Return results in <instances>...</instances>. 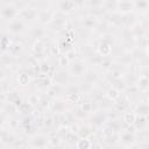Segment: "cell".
<instances>
[{
	"label": "cell",
	"mask_w": 149,
	"mask_h": 149,
	"mask_svg": "<svg viewBox=\"0 0 149 149\" xmlns=\"http://www.w3.org/2000/svg\"><path fill=\"white\" fill-rule=\"evenodd\" d=\"M148 55H149V45H148Z\"/></svg>",
	"instance_id": "31"
},
{
	"label": "cell",
	"mask_w": 149,
	"mask_h": 149,
	"mask_svg": "<svg viewBox=\"0 0 149 149\" xmlns=\"http://www.w3.org/2000/svg\"><path fill=\"white\" fill-rule=\"evenodd\" d=\"M134 7L140 12H144L149 8V0H135Z\"/></svg>",
	"instance_id": "12"
},
{
	"label": "cell",
	"mask_w": 149,
	"mask_h": 149,
	"mask_svg": "<svg viewBox=\"0 0 149 149\" xmlns=\"http://www.w3.org/2000/svg\"><path fill=\"white\" fill-rule=\"evenodd\" d=\"M19 14L20 13L17 12V9L12 5H6L1 10V16L5 20H8V21H12V20L16 19Z\"/></svg>",
	"instance_id": "3"
},
{
	"label": "cell",
	"mask_w": 149,
	"mask_h": 149,
	"mask_svg": "<svg viewBox=\"0 0 149 149\" xmlns=\"http://www.w3.org/2000/svg\"><path fill=\"white\" fill-rule=\"evenodd\" d=\"M52 21V24H54V27H57L58 29L59 28H62L64 24H65V20L63 19V17H57V19H52L51 20Z\"/></svg>",
	"instance_id": "22"
},
{
	"label": "cell",
	"mask_w": 149,
	"mask_h": 149,
	"mask_svg": "<svg viewBox=\"0 0 149 149\" xmlns=\"http://www.w3.org/2000/svg\"><path fill=\"white\" fill-rule=\"evenodd\" d=\"M92 144L90 142V140H87V137H80V140L77 141L76 147L77 148H90Z\"/></svg>",
	"instance_id": "17"
},
{
	"label": "cell",
	"mask_w": 149,
	"mask_h": 149,
	"mask_svg": "<svg viewBox=\"0 0 149 149\" xmlns=\"http://www.w3.org/2000/svg\"><path fill=\"white\" fill-rule=\"evenodd\" d=\"M135 114L148 116L149 115V104L148 102H140L135 108Z\"/></svg>",
	"instance_id": "10"
},
{
	"label": "cell",
	"mask_w": 149,
	"mask_h": 149,
	"mask_svg": "<svg viewBox=\"0 0 149 149\" xmlns=\"http://www.w3.org/2000/svg\"><path fill=\"white\" fill-rule=\"evenodd\" d=\"M49 142H50V139L48 136L38 134V135H35L31 137L30 147L31 148H45L49 146Z\"/></svg>",
	"instance_id": "1"
},
{
	"label": "cell",
	"mask_w": 149,
	"mask_h": 149,
	"mask_svg": "<svg viewBox=\"0 0 149 149\" xmlns=\"http://www.w3.org/2000/svg\"><path fill=\"white\" fill-rule=\"evenodd\" d=\"M68 81V74L64 71H58L55 73V83L56 84H65Z\"/></svg>",
	"instance_id": "13"
},
{
	"label": "cell",
	"mask_w": 149,
	"mask_h": 149,
	"mask_svg": "<svg viewBox=\"0 0 149 149\" xmlns=\"http://www.w3.org/2000/svg\"><path fill=\"white\" fill-rule=\"evenodd\" d=\"M7 42H9V40H7L6 37H3V38H2V50H6V48H7L6 43H7Z\"/></svg>",
	"instance_id": "28"
},
{
	"label": "cell",
	"mask_w": 149,
	"mask_h": 149,
	"mask_svg": "<svg viewBox=\"0 0 149 149\" xmlns=\"http://www.w3.org/2000/svg\"><path fill=\"white\" fill-rule=\"evenodd\" d=\"M38 19L42 21V22H48V21H51L52 20V12L47 9V10H42L38 13Z\"/></svg>",
	"instance_id": "14"
},
{
	"label": "cell",
	"mask_w": 149,
	"mask_h": 149,
	"mask_svg": "<svg viewBox=\"0 0 149 149\" xmlns=\"http://www.w3.org/2000/svg\"><path fill=\"white\" fill-rule=\"evenodd\" d=\"M134 2H132L130 0H118L116 2V9L119 13L122 14H128L134 9Z\"/></svg>",
	"instance_id": "4"
},
{
	"label": "cell",
	"mask_w": 149,
	"mask_h": 149,
	"mask_svg": "<svg viewBox=\"0 0 149 149\" xmlns=\"http://www.w3.org/2000/svg\"><path fill=\"white\" fill-rule=\"evenodd\" d=\"M81 108H83V111H84V112H88V111L91 109V105H90L88 102H85V104L81 106Z\"/></svg>",
	"instance_id": "26"
},
{
	"label": "cell",
	"mask_w": 149,
	"mask_h": 149,
	"mask_svg": "<svg viewBox=\"0 0 149 149\" xmlns=\"http://www.w3.org/2000/svg\"><path fill=\"white\" fill-rule=\"evenodd\" d=\"M41 69H42V72H43V73H45V72H48V71H49V65L44 63V64H42V65H41Z\"/></svg>",
	"instance_id": "27"
},
{
	"label": "cell",
	"mask_w": 149,
	"mask_h": 149,
	"mask_svg": "<svg viewBox=\"0 0 149 149\" xmlns=\"http://www.w3.org/2000/svg\"><path fill=\"white\" fill-rule=\"evenodd\" d=\"M88 5L93 8H98V7H101L105 2V0H87Z\"/></svg>",
	"instance_id": "24"
},
{
	"label": "cell",
	"mask_w": 149,
	"mask_h": 149,
	"mask_svg": "<svg viewBox=\"0 0 149 149\" xmlns=\"http://www.w3.org/2000/svg\"><path fill=\"white\" fill-rule=\"evenodd\" d=\"M106 116L104 114H95L93 118H92V123L95 125V126H102L105 122H106Z\"/></svg>",
	"instance_id": "16"
},
{
	"label": "cell",
	"mask_w": 149,
	"mask_h": 149,
	"mask_svg": "<svg viewBox=\"0 0 149 149\" xmlns=\"http://www.w3.org/2000/svg\"><path fill=\"white\" fill-rule=\"evenodd\" d=\"M98 50H99V52H100L102 56H108L109 52L112 51V42H109L107 38H104V40L101 41V43L99 44Z\"/></svg>",
	"instance_id": "8"
},
{
	"label": "cell",
	"mask_w": 149,
	"mask_h": 149,
	"mask_svg": "<svg viewBox=\"0 0 149 149\" xmlns=\"http://www.w3.org/2000/svg\"><path fill=\"white\" fill-rule=\"evenodd\" d=\"M31 36L35 38H41L44 36V30L42 28H34L31 31Z\"/></svg>",
	"instance_id": "20"
},
{
	"label": "cell",
	"mask_w": 149,
	"mask_h": 149,
	"mask_svg": "<svg viewBox=\"0 0 149 149\" xmlns=\"http://www.w3.org/2000/svg\"><path fill=\"white\" fill-rule=\"evenodd\" d=\"M97 22H98L97 17L91 15V16H87V17H85L83 20V26L85 28H87V29H92V28H94L97 26Z\"/></svg>",
	"instance_id": "11"
},
{
	"label": "cell",
	"mask_w": 149,
	"mask_h": 149,
	"mask_svg": "<svg viewBox=\"0 0 149 149\" xmlns=\"http://www.w3.org/2000/svg\"><path fill=\"white\" fill-rule=\"evenodd\" d=\"M8 31L12 33V34H21L23 30H24V23L21 19H14L12 21L8 22Z\"/></svg>",
	"instance_id": "2"
},
{
	"label": "cell",
	"mask_w": 149,
	"mask_h": 149,
	"mask_svg": "<svg viewBox=\"0 0 149 149\" xmlns=\"http://www.w3.org/2000/svg\"><path fill=\"white\" fill-rule=\"evenodd\" d=\"M107 95L111 98V99H116V98H119V91L115 88V87H112V88H109L108 91H107Z\"/></svg>",
	"instance_id": "23"
},
{
	"label": "cell",
	"mask_w": 149,
	"mask_h": 149,
	"mask_svg": "<svg viewBox=\"0 0 149 149\" xmlns=\"http://www.w3.org/2000/svg\"><path fill=\"white\" fill-rule=\"evenodd\" d=\"M19 79H20V81H21V84H22V85L27 84V83H28V80H29V79H28V76H27V74H21Z\"/></svg>",
	"instance_id": "25"
},
{
	"label": "cell",
	"mask_w": 149,
	"mask_h": 149,
	"mask_svg": "<svg viewBox=\"0 0 149 149\" xmlns=\"http://www.w3.org/2000/svg\"><path fill=\"white\" fill-rule=\"evenodd\" d=\"M59 7H61V9L63 12H71L73 9V7H74V2L72 0H63L61 2Z\"/></svg>",
	"instance_id": "15"
},
{
	"label": "cell",
	"mask_w": 149,
	"mask_h": 149,
	"mask_svg": "<svg viewBox=\"0 0 149 149\" xmlns=\"http://www.w3.org/2000/svg\"><path fill=\"white\" fill-rule=\"evenodd\" d=\"M149 86V77L147 76H141L139 79V87L141 88H146Z\"/></svg>",
	"instance_id": "19"
},
{
	"label": "cell",
	"mask_w": 149,
	"mask_h": 149,
	"mask_svg": "<svg viewBox=\"0 0 149 149\" xmlns=\"http://www.w3.org/2000/svg\"><path fill=\"white\" fill-rule=\"evenodd\" d=\"M135 113H126L125 118H123V121L127 123V125H133L134 123V119H135Z\"/></svg>",
	"instance_id": "21"
},
{
	"label": "cell",
	"mask_w": 149,
	"mask_h": 149,
	"mask_svg": "<svg viewBox=\"0 0 149 149\" xmlns=\"http://www.w3.org/2000/svg\"><path fill=\"white\" fill-rule=\"evenodd\" d=\"M70 71H71V73L73 76L79 77V76H81V74L85 73L86 66H85V64L83 62H73L71 64V66H70Z\"/></svg>",
	"instance_id": "6"
},
{
	"label": "cell",
	"mask_w": 149,
	"mask_h": 149,
	"mask_svg": "<svg viewBox=\"0 0 149 149\" xmlns=\"http://www.w3.org/2000/svg\"><path fill=\"white\" fill-rule=\"evenodd\" d=\"M147 127L149 128V115L147 116Z\"/></svg>",
	"instance_id": "29"
},
{
	"label": "cell",
	"mask_w": 149,
	"mask_h": 149,
	"mask_svg": "<svg viewBox=\"0 0 149 149\" xmlns=\"http://www.w3.org/2000/svg\"><path fill=\"white\" fill-rule=\"evenodd\" d=\"M133 126L139 129V130H142L147 127V116H143V115H135V119H134V123Z\"/></svg>",
	"instance_id": "9"
},
{
	"label": "cell",
	"mask_w": 149,
	"mask_h": 149,
	"mask_svg": "<svg viewBox=\"0 0 149 149\" xmlns=\"http://www.w3.org/2000/svg\"><path fill=\"white\" fill-rule=\"evenodd\" d=\"M106 126L107 127H109L114 133L115 132H118L119 129H120V127H121V125H120V122L119 121H116V120H111V121H106Z\"/></svg>",
	"instance_id": "18"
},
{
	"label": "cell",
	"mask_w": 149,
	"mask_h": 149,
	"mask_svg": "<svg viewBox=\"0 0 149 149\" xmlns=\"http://www.w3.org/2000/svg\"><path fill=\"white\" fill-rule=\"evenodd\" d=\"M19 15H20L22 19H26V20H34V19L38 17V12H37L35 8L28 7V8L22 9Z\"/></svg>",
	"instance_id": "7"
},
{
	"label": "cell",
	"mask_w": 149,
	"mask_h": 149,
	"mask_svg": "<svg viewBox=\"0 0 149 149\" xmlns=\"http://www.w3.org/2000/svg\"><path fill=\"white\" fill-rule=\"evenodd\" d=\"M147 102H148V104H149V95H148V101H147Z\"/></svg>",
	"instance_id": "30"
},
{
	"label": "cell",
	"mask_w": 149,
	"mask_h": 149,
	"mask_svg": "<svg viewBox=\"0 0 149 149\" xmlns=\"http://www.w3.org/2000/svg\"><path fill=\"white\" fill-rule=\"evenodd\" d=\"M136 141V136L133 132L130 130H127V132H123L121 135H120V142L126 146V147H133L134 143Z\"/></svg>",
	"instance_id": "5"
}]
</instances>
